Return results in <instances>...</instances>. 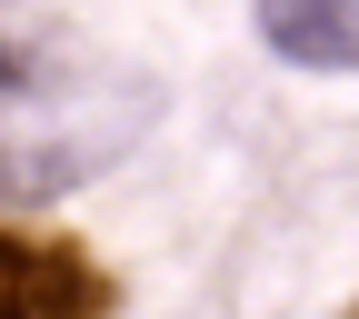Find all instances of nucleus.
<instances>
[{
    "mask_svg": "<svg viewBox=\"0 0 359 319\" xmlns=\"http://www.w3.org/2000/svg\"><path fill=\"white\" fill-rule=\"evenodd\" d=\"M150 120V80L80 30L70 0H0V200L100 179Z\"/></svg>",
    "mask_w": 359,
    "mask_h": 319,
    "instance_id": "1",
    "label": "nucleus"
},
{
    "mask_svg": "<svg viewBox=\"0 0 359 319\" xmlns=\"http://www.w3.org/2000/svg\"><path fill=\"white\" fill-rule=\"evenodd\" d=\"M0 319H110V280L70 240L0 230Z\"/></svg>",
    "mask_w": 359,
    "mask_h": 319,
    "instance_id": "2",
    "label": "nucleus"
},
{
    "mask_svg": "<svg viewBox=\"0 0 359 319\" xmlns=\"http://www.w3.org/2000/svg\"><path fill=\"white\" fill-rule=\"evenodd\" d=\"M259 40L290 70H359V0H259Z\"/></svg>",
    "mask_w": 359,
    "mask_h": 319,
    "instance_id": "3",
    "label": "nucleus"
},
{
    "mask_svg": "<svg viewBox=\"0 0 359 319\" xmlns=\"http://www.w3.org/2000/svg\"><path fill=\"white\" fill-rule=\"evenodd\" d=\"M349 319H359V309H349Z\"/></svg>",
    "mask_w": 359,
    "mask_h": 319,
    "instance_id": "4",
    "label": "nucleus"
}]
</instances>
